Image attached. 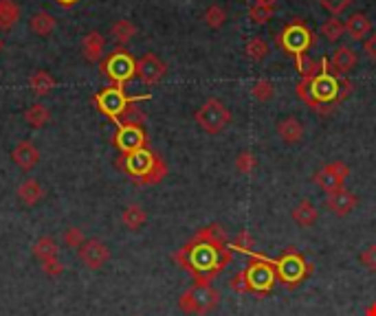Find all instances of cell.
Wrapping results in <instances>:
<instances>
[{
	"mask_svg": "<svg viewBox=\"0 0 376 316\" xmlns=\"http://www.w3.org/2000/svg\"><path fill=\"white\" fill-rule=\"evenodd\" d=\"M113 145L119 150V154H132L137 150L150 148L148 134L141 126H119L113 134Z\"/></svg>",
	"mask_w": 376,
	"mask_h": 316,
	"instance_id": "30bf717a",
	"label": "cell"
},
{
	"mask_svg": "<svg viewBox=\"0 0 376 316\" xmlns=\"http://www.w3.org/2000/svg\"><path fill=\"white\" fill-rule=\"evenodd\" d=\"M258 167V161H256V154L253 152H240L238 154V158H236V169L240 174H245V176H249V174H253V169Z\"/></svg>",
	"mask_w": 376,
	"mask_h": 316,
	"instance_id": "74e56055",
	"label": "cell"
},
{
	"mask_svg": "<svg viewBox=\"0 0 376 316\" xmlns=\"http://www.w3.org/2000/svg\"><path fill=\"white\" fill-rule=\"evenodd\" d=\"M165 75H168V64L154 53H146L137 60V77L146 86H157Z\"/></svg>",
	"mask_w": 376,
	"mask_h": 316,
	"instance_id": "4fadbf2b",
	"label": "cell"
},
{
	"mask_svg": "<svg viewBox=\"0 0 376 316\" xmlns=\"http://www.w3.org/2000/svg\"><path fill=\"white\" fill-rule=\"evenodd\" d=\"M42 273L51 279L60 277L64 273V264L60 262V257H53V259H47V262H42Z\"/></svg>",
	"mask_w": 376,
	"mask_h": 316,
	"instance_id": "b9f144b4",
	"label": "cell"
},
{
	"mask_svg": "<svg viewBox=\"0 0 376 316\" xmlns=\"http://www.w3.org/2000/svg\"><path fill=\"white\" fill-rule=\"evenodd\" d=\"M370 31H372V22L363 11H355V14L346 20V36H350V40L355 42L368 40Z\"/></svg>",
	"mask_w": 376,
	"mask_h": 316,
	"instance_id": "ac0fdd59",
	"label": "cell"
},
{
	"mask_svg": "<svg viewBox=\"0 0 376 316\" xmlns=\"http://www.w3.org/2000/svg\"><path fill=\"white\" fill-rule=\"evenodd\" d=\"M229 288L238 292V295H249L251 292V286H249V279H247V270H240L229 281Z\"/></svg>",
	"mask_w": 376,
	"mask_h": 316,
	"instance_id": "ab89813d",
	"label": "cell"
},
{
	"mask_svg": "<svg viewBox=\"0 0 376 316\" xmlns=\"http://www.w3.org/2000/svg\"><path fill=\"white\" fill-rule=\"evenodd\" d=\"M55 3H58L60 7H64V9H69V7H75L80 0H55Z\"/></svg>",
	"mask_w": 376,
	"mask_h": 316,
	"instance_id": "bcb514c9",
	"label": "cell"
},
{
	"mask_svg": "<svg viewBox=\"0 0 376 316\" xmlns=\"http://www.w3.org/2000/svg\"><path fill=\"white\" fill-rule=\"evenodd\" d=\"M137 36V27L135 22H130L126 18H121L117 22H113V27H110V38L117 42V47H126V44Z\"/></svg>",
	"mask_w": 376,
	"mask_h": 316,
	"instance_id": "603a6c76",
	"label": "cell"
},
{
	"mask_svg": "<svg viewBox=\"0 0 376 316\" xmlns=\"http://www.w3.org/2000/svg\"><path fill=\"white\" fill-rule=\"evenodd\" d=\"M357 205H359V198L352 194L350 189H346V187L339 189V191H333V194H328V198H326L328 211H333L335 216H339V218L350 216Z\"/></svg>",
	"mask_w": 376,
	"mask_h": 316,
	"instance_id": "9a60e30c",
	"label": "cell"
},
{
	"mask_svg": "<svg viewBox=\"0 0 376 316\" xmlns=\"http://www.w3.org/2000/svg\"><path fill=\"white\" fill-rule=\"evenodd\" d=\"M31 251L40 259V262H47V259H53V257L60 255V246H58V242L53 240V237L42 235L36 240V244H33Z\"/></svg>",
	"mask_w": 376,
	"mask_h": 316,
	"instance_id": "4316f807",
	"label": "cell"
},
{
	"mask_svg": "<svg viewBox=\"0 0 376 316\" xmlns=\"http://www.w3.org/2000/svg\"><path fill=\"white\" fill-rule=\"evenodd\" d=\"M25 121L29 123L33 130H40V128H44L51 121V112H49V108L44 106V104H33V106H29L25 110Z\"/></svg>",
	"mask_w": 376,
	"mask_h": 316,
	"instance_id": "f1b7e54d",
	"label": "cell"
},
{
	"mask_svg": "<svg viewBox=\"0 0 376 316\" xmlns=\"http://www.w3.org/2000/svg\"><path fill=\"white\" fill-rule=\"evenodd\" d=\"M104 51H106V38L102 36V33L91 31L88 36H84V40H82V55H84L86 62H91V64L102 62L106 58Z\"/></svg>",
	"mask_w": 376,
	"mask_h": 316,
	"instance_id": "e0dca14e",
	"label": "cell"
},
{
	"mask_svg": "<svg viewBox=\"0 0 376 316\" xmlns=\"http://www.w3.org/2000/svg\"><path fill=\"white\" fill-rule=\"evenodd\" d=\"M278 277L275 268L267 262V259H260V262H253L247 268V279L251 292H258V295H267V292L273 288V281Z\"/></svg>",
	"mask_w": 376,
	"mask_h": 316,
	"instance_id": "7c38bea8",
	"label": "cell"
},
{
	"mask_svg": "<svg viewBox=\"0 0 376 316\" xmlns=\"http://www.w3.org/2000/svg\"><path fill=\"white\" fill-rule=\"evenodd\" d=\"M99 71H102L104 77L110 79V84L126 86L137 77V60L132 58L128 49L117 47L113 53H108L106 58L99 62Z\"/></svg>",
	"mask_w": 376,
	"mask_h": 316,
	"instance_id": "277c9868",
	"label": "cell"
},
{
	"mask_svg": "<svg viewBox=\"0 0 376 316\" xmlns=\"http://www.w3.org/2000/svg\"><path fill=\"white\" fill-rule=\"evenodd\" d=\"M311 270H313V266L297 251H286L278 262V277L282 279V284L286 288H297L308 275H311Z\"/></svg>",
	"mask_w": 376,
	"mask_h": 316,
	"instance_id": "ba28073f",
	"label": "cell"
},
{
	"mask_svg": "<svg viewBox=\"0 0 376 316\" xmlns=\"http://www.w3.org/2000/svg\"><path fill=\"white\" fill-rule=\"evenodd\" d=\"M77 257H80V262L91 268V270H99L104 264H108L110 259V248L106 242L97 240V237H91V240H86L80 248H77Z\"/></svg>",
	"mask_w": 376,
	"mask_h": 316,
	"instance_id": "8fae6325",
	"label": "cell"
},
{
	"mask_svg": "<svg viewBox=\"0 0 376 316\" xmlns=\"http://www.w3.org/2000/svg\"><path fill=\"white\" fill-rule=\"evenodd\" d=\"M62 242H64V246H69V248H80L86 242V235L80 227H69L62 233Z\"/></svg>",
	"mask_w": 376,
	"mask_h": 316,
	"instance_id": "f35d334b",
	"label": "cell"
},
{
	"mask_svg": "<svg viewBox=\"0 0 376 316\" xmlns=\"http://www.w3.org/2000/svg\"><path fill=\"white\" fill-rule=\"evenodd\" d=\"M319 3H322V7L328 9L330 14H333V16L337 18V16L344 14V11H346L352 3H355V0H319Z\"/></svg>",
	"mask_w": 376,
	"mask_h": 316,
	"instance_id": "60d3db41",
	"label": "cell"
},
{
	"mask_svg": "<svg viewBox=\"0 0 376 316\" xmlns=\"http://www.w3.org/2000/svg\"><path fill=\"white\" fill-rule=\"evenodd\" d=\"M5 51V40H3V36H0V53Z\"/></svg>",
	"mask_w": 376,
	"mask_h": 316,
	"instance_id": "c3c4849f",
	"label": "cell"
},
{
	"mask_svg": "<svg viewBox=\"0 0 376 316\" xmlns=\"http://www.w3.org/2000/svg\"><path fill=\"white\" fill-rule=\"evenodd\" d=\"M11 161H14L22 172H31V169L40 163V150L31 141H20L14 148V152H11Z\"/></svg>",
	"mask_w": 376,
	"mask_h": 316,
	"instance_id": "2e32d148",
	"label": "cell"
},
{
	"mask_svg": "<svg viewBox=\"0 0 376 316\" xmlns=\"http://www.w3.org/2000/svg\"><path fill=\"white\" fill-rule=\"evenodd\" d=\"M275 40H278L280 49L295 60V58H300V55H308V51L313 49L315 33H313L311 27L306 25V22L293 20L284 27V31Z\"/></svg>",
	"mask_w": 376,
	"mask_h": 316,
	"instance_id": "5b68a950",
	"label": "cell"
},
{
	"mask_svg": "<svg viewBox=\"0 0 376 316\" xmlns=\"http://www.w3.org/2000/svg\"><path fill=\"white\" fill-rule=\"evenodd\" d=\"M275 16V7L273 3H264V0H256L249 7V20L253 25H267V22Z\"/></svg>",
	"mask_w": 376,
	"mask_h": 316,
	"instance_id": "f546056e",
	"label": "cell"
},
{
	"mask_svg": "<svg viewBox=\"0 0 376 316\" xmlns=\"http://www.w3.org/2000/svg\"><path fill=\"white\" fill-rule=\"evenodd\" d=\"M205 25L209 29H220L227 22V11L225 7H220V5H212L207 11H205Z\"/></svg>",
	"mask_w": 376,
	"mask_h": 316,
	"instance_id": "e575fe53",
	"label": "cell"
},
{
	"mask_svg": "<svg viewBox=\"0 0 376 316\" xmlns=\"http://www.w3.org/2000/svg\"><path fill=\"white\" fill-rule=\"evenodd\" d=\"M328 64H330V73L341 79L359 64V53L352 47H344V44H341V47L335 49V53L328 58Z\"/></svg>",
	"mask_w": 376,
	"mask_h": 316,
	"instance_id": "5bb4252c",
	"label": "cell"
},
{
	"mask_svg": "<svg viewBox=\"0 0 376 316\" xmlns=\"http://www.w3.org/2000/svg\"><path fill=\"white\" fill-rule=\"evenodd\" d=\"M20 5L16 0H0V31H9L20 20Z\"/></svg>",
	"mask_w": 376,
	"mask_h": 316,
	"instance_id": "cb8c5ba5",
	"label": "cell"
},
{
	"mask_svg": "<svg viewBox=\"0 0 376 316\" xmlns=\"http://www.w3.org/2000/svg\"><path fill=\"white\" fill-rule=\"evenodd\" d=\"M322 36H326L328 42H337L346 36V22H341L339 18H330L322 25Z\"/></svg>",
	"mask_w": 376,
	"mask_h": 316,
	"instance_id": "1f68e13d",
	"label": "cell"
},
{
	"mask_svg": "<svg viewBox=\"0 0 376 316\" xmlns=\"http://www.w3.org/2000/svg\"><path fill=\"white\" fill-rule=\"evenodd\" d=\"M117 167L139 187L159 185L168 176V163L163 161L161 154L152 152L150 148L137 150L132 154H121L117 158Z\"/></svg>",
	"mask_w": 376,
	"mask_h": 316,
	"instance_id": "7a4b0ae2",
	"label": "cell"
},
{
	"mask_svg": "<svg viewBox=\"0 0 376 316\" xmlns=\"http://www.w3.org/2000/svg\"><path fill=\"white\" fill-rule=\"evenodd\" d=\"M143 123H146V112H143L139 106H128L126 112L121 115V119L117 121V128L119 126H141L143 128Z\"/></svg>",
	"mask_w": 376,
	"mask_h": 316,
	"instance_id": "836d02e7",
	"label": "cell"
},
{
	"mask_svg": "<svg viewBox=\"0 0 376 316\" xmlns=\"http://www.w3.org/2000/svg\"><path fill=\"white\" fill-rule=\"evenodd\" d=\"M291 218H293V222L297 224V227L308 229V227H313V224L317 222V218H319V211H317V207L313 205L311 200L304 198V200L297 202L295 209L291 211Z\"/></svg>",
	"mask_w": 376,
	"mask_h": 316,
	"instance_id": "ffe728a7",
	"label": "cell"
},
{
	"mask_svg": "<svg viewBox=\"0 0 376 316\" xmlns=\"http://www.w3.org/2000/svg\"><path fill=\"white\" fill-rule=\"evenodd\" d=\"M231 246H212L192 237L183 248L174 253V262L194 277L196 286H212V281L231 264Z\"/></svg>",
	"mask_w": 376,
	"mask_h": 316,
	"instance_id": "6da1fadb",
	"label": "cell"
},
{
	"mask_svg": "<svg viewBox=\"0 0 376 316\" xmlns=\"http://www.w3.org/2000/svg\"><path fill=\"white\" fill-rule=\"evenodd\" d=\"M231 251H240V253H253L256 251V237L249 231H240L236 235L234 244H231Z\"/></svg>",
	"mask_w": 376,
	"mask_h": 316,
	"instance_id": "8d00e7d4",
	"label": "cell"
},
{
	"mask_svg": "<svg viewBox=\"0 0 376 316\" xmlns=\"http://www.w3.org/2000/svg\"><path fill=\"white\" fill-rule=\"evenodd\" d=\"M29 29L36 33V36L47 38L55 29V18L51 14H47V11H36V14H33L31 20H29Z\"/></svg>",
	"mask_w": 376,
	"mask_h": 316,
	"instance_id": "484cf974",
	"label": "cell"
},
{
	"mask_svg": "<svg viewBox=\"0 0 376 316\" xmlns=\"http://www.w3.org/2000/svg\"><path fill=\"white\" fill-rule=\"evenodd\" d=\"M366 316H376V303H372V306L366 310Z\"/></svg>",
	"mask_w": 376,
	"mask_h": 316,
	"instance_id": "7dc6e473",
	"label": "cell"
},
{
	"mask_svg": "<svg viewBox=\"0 0 376 316\" xmlns=\"http://www.w3.org/2000/svg\"><path fill=\"white\" fill-rule=\"evenodd\" d=\"M194 237L196 240H201V242L212 244V246H218V248L227 246V233H225L223 227H220V224H209V227L201 229Z\"/></svg>",
	"mask_w": 376,
	"mask_h": 316,
	"instance_id": "83f0119b",
	"label": "cell"
},
{
	"mask_svg": "<svg viewBox=\"0 0 376 316\" xmlns=\"http://www.w3.org/2000/svg\"><path fill=\"white\" fill-rule=\"evenodd\" d=\"M150 99V95H139V97H128L126 95V86H115L110 84L106 86L104 90H99V93L93 97V104L95 108L102 112L104 117H108L110 121H119L121 115L126 112L128 106L132 104H139V101H146Z\"/></svg>",
	"mask_w": 376,
	"mask_h": 316,
	"instance_id": "3957f363",
	"label": "cell"
},
{
	"mask_svg": "<svg viewBox=\"0 0 376 316\" xmlns=\"http://www.w3.org/2000/svg\"><path fill=\"white\" fill-rule=\"evenodd\" d=\"M121 222H124V227L130 229V231H139L143 224L148 222V211L143 209L141 205H128L121 213Z\"/></svg>",
	"mask_w": 376,
	"mask_h": 316,
	"instance_id": "d4e9b609",
	"label": "cell"
},
{
	"mask_svg": "<svg viewBox=\"0 0 376 316\" xmlns=\"http://www.w3.org/2000/svg\"><path fill=\"white\" fill-rule=\"evenodd\" d=\"M220 306V292L214 286H192L179 297V310L185 314L205 316Z\"/></svg>",
	"mask_w": 376,
	"mask_h": 316,
	"instance_id": "8992f818",
	"label": "cell"
},
{
	"mask_svg": "<svg viewBox=\"0 0 376 316\" xmlns=\"http://www.w3.org/2000/svg\"><path fill=\"white\" fill-rule=\"evenodd\" d=\"M18 198L22 205H27V207H36L38 202L44 198V187L38 183L36 178H27L25 183H22L18 187Z\"/></svg>",
	"mask_w": 376,
	"mask_h": 316,
	"instance_id": "44dd1931",
	"label": "cell"
},
{
	"mask_svg": "<svg viewBox=\"0 0 376 316\" xmlns=\"http://www.w3.org/2000/svg\"><path fill=\"white\" fill-rule=\"evenodd\" d=\"M196 123L201 126L203 132L207 134H220L225 132L231 123V112L220 99H207L205 104L196 110L194 115Z\"/></svg>",
	"mask_w": 376,
	"mask_h": 316,
	"instance_id": "52a82bcc",
	"label": "cell"
},
{
	"mask_svg": "<svg viewBox=\"0 0 376 316\" xmlns=\"http://www.w3.org/2000/svg\"><path fill=\"white\" fill-rule=\"evenodd\" d=\"M251 97L258 99V101H271L275 97V86L269 82V79H258L256 84L251 86Z\"/></svg>",
	"mask_w": 376,
	"mask_h": 316,
	"instance_id": "d590c367",
	"label": "cell"
},
{
	"mask_svg": "<svg viewBox=\"0 0 376 316\" xmlns=\"http://www.w3.org/2000/svg\"><path fill=\"white\" fill-rule=\"evenodd\" d=\"M359 259H361V264L366 266L368 270H372V273H376V244L368 246L366 251H363V253L359 255Z\"/></svg>",
	"mask_w": 376,
	"mask_h": 316,
	"instance_id": "7bdbcfd3",
	"label": "cell"
},
{
	"mask_svg": "<svg viewBox=\"0 0 376 316\" xmlns=\"http://www.w3.org/2000/svg\"><path fill=\"white\" fill-rule=\"evenodd\" d=\"M264 3H273V0H264Z\"/></svg>",
	"mask_w": 376,
	"mask_h": 316,
	"instance_id": "681fc988",
	"label": "cell"
},
{
	"mask_svg": "<svg viewBox=\"0 0 376 316\" xmlns=\"http://www.w3.org/2000/svg\"><path fill=\"white\" fill-rule=\"evenodd\" d=\"M350 93H352V82H350V79H339V97H337V104L346 101Z\"/></svg>",
	"mask_w": 376,
	"mask_h": 316,
	"instance_id": "ee69618b",
	"label": "cell"
},
{
	"mask_svg": "<svg viewBox=\"0 0 376 316\" xmlns=\"http://www.w3.org/2000/svg\"><path fill=\"white\" fill-rule=\"evenodd\" d=\"M278 137L289 143V145H297L304 139V123L297 117H286L278 123Z\"/></svg>",
	"mask_w": 376,
	"mask_h": 316,
	"instance_id": "d6986e66",
	"label": "cell"
},
{
	"mask_svg": "<svg viewBox=\"0 0 376 316\" xmlns=\"http://www.w3.org/2000/svg\"><path fill=\"white\" fill-rule=\"evenodd\" d=\"M29 88H31L33 95L47 97L53 93V88H55V77L49 71H36L29 77Z\"/></svg>",
	"mask_w": 376,
	"mask_h": 316,
	"instance_id": "7402d4cb",
	"label": "cell"
},
{
	"mask_svg": "<svg viewBox=\"0 0 376 316\" xmlns=\"http://www.w3.org/2000/svg\"><path fill=\"white\" fill-rule=\"evenodd\" d=\"M363 53H366L372 62H376V33H374V36H370L366 42H363Z\"/></svg>",
	"mask_w": 376,
	"mask_h": 316,
	"instance_id": "f6af8a7d",
	"label": "cell"
},
{
	"mask_svg": "<svg viewBox=\"0 0 376 316\" xmlns=\"http://www.w3.org/2000/svg\"><path fill=\"white\" fill-rule=\"evenodd\" d=\"M348 176H350V167L344 161H333L324 169H319V172L313 176V180L319 189L326 191V194H333V191H339L346 187Z\"/></svg>",
	"mask_w": 376,
	"mask_h": 316,
	"instance_id": "9c48e42d",
	"label": "cell"
},
{
	"mask_svg": "<svg viewBox=\"0 0 376 316\" xmlns=\"http://www.w3.org/2000/svg\"><path fill=\"white\" fill-rule=\"evenodd\" d=\"M245 53H247V58L251 62H262L269 55V44L264 42L262 38H251L247 42V47H245Z\"/></svg>",
	"mask_w": 376,
	"mask_h": 316,
	"instance_id": "d6a6232c",
	"label": "cell"
},
{
	"mask_svg": "<svg viewBox=\"0 0 376 316\" xmlns=\"http://www.w3.org/2000/svg\"><path fill=\"white\" fill-rule=\"evenodd\" d=\"M295 64H297V71H300V77L304 82H311L315 79L319 73V62H315L313 58H308V55H300V58H295Z\"/></svg>",
	"mask_w": 376,
	"mask_h": 316,
	"instance_id": "4dcf8cb0",
	"label": "cell"
}]
</instances>
